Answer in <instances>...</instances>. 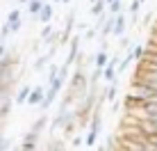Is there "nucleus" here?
<instances>
[{"label":"nucleus","instance_id":"nucleus-1","mask_svg":"<svg viewBox=\"0 0 157 151\" xmlns=\"http://www.w3.org/2000/svg\"><path fill=\"white\" fill-rule=\"evenodd\" d=\"M128 94L134 96L137 101H150V99H155V89L146 87V85L137 83V80H132V83H130V92H128Z\"/></svg>","mask_w":157,"mask_h":151},{"label":"nucleus","instance_id":"nucleus-2","mask_svg":"<svg viewBox=\"0 0 157 151\" xmlns=\"http://www.w3.org/2000/svg\"><path fill=\"white\" fill-rule=\"evenodd\" d=\"M66 23H64V30H62V39H59V46H68L71 44V39H73V30H78V23H75V12H68L66 18Z\"/></svg>","mask_w":157,"mask_h":151},{"label":"nucleus","instance_id":"nucleus-3","mask_svg":"<svg viewBox=\"0 0 157 151\" xmlns=\"http://www.w3.org/2000/svg\"><path fill=\"white\" fill-rule=\"evenodd\" d=\"M80 44H82V35H73V39H71V44H68V55H66V60H64V64L66 67H73L75 62L80 60Z\"/></svg>","mask_w":157,"mask_h":151},{"label":"nucleus","instance_id":"nucleus-4","mask_svg":"<svg viewBox=\"0 0 157 151\" xmlns=\"http://www.w3.org/2000/svg\"><path fill=\"white\" fill-rule=\"evenodd\" d=\"M46 92H48V85H36L34 89H32L30 99H28V105L32 108H39L43 103V99H46Z\"/></svg>","mask_w":157,"mask_h":151},{"label":"nucleus","instance_id":"nucleus-5","mask_svg":"<svg viewBox=\"0 0 157 151\" xmlns=\"http://www.w3.org/2000/svg\"><path fill=\"white\" fill-rule=\"evenodd\" d=\"M7 23H9V28H12V35L18 32L21 25H23V12H21V9H12V12L7 14Z\"/></svg>","mask_w":157,"mask_h":151},{"label":"nucleus","instance_id":"nucleus-6","mask_svg":"<svg viewBox=\"0 0 157 151\" xmlns=\"http://www.w3.org/2000/svg\"><path fill=\"white\" fill-rule=\"evenodd\" d=\"M48 121H50V117H48V112H41V115L36 117V119H34V124H32V126L28 128V131H32V133H39V135H41V133L46 131Z\"/></svg>","mask_w":157,"mask_h":151},{"label":"nucleus","instance_id":"nucleus-7","mask_svg":"<svg viewBox=\"0 0 157 151\" xmlns=\"http://www.w3.org/2000/svg\"><path fill=\"white\" fill-rule=\"evenodd\" d=\"M128 23H130V21H125V14H118V16H116V23H114V37H116V39L125 37Z\"/></svg>","mask_w":157,"mask_h":151},{"label":"nucleus","instance_id":"nucleus-8","mask_svg":"<svg viewBox=\"0 0 157 151\" xmlns=\"http://www.w3.org/2000/svg\"><path fill=\"white\" fill-rule=\"evenodd\" d=\"M57 96H59V92H57V89L48 87V92H46V99H43V103L39 105V108H41V112H48V110H50V105L57 101Z\"/></svg>","mask_w":157,"mask_h":151},{"label":"nucleus","instance_id":"nucleus-9","mask_svg":"<svg viewBox=\"0 0 157 151\" xmlns=\"http://www.w3.org/2000/svg\"><path fill=\"white\" fill-rule=\"evenodd\" d=\"M32 89H34V87H30V85H23V87H18V92H16V96H14V101H16L18 105L28 103V99H30V94H32Z\"/></svg>","mask_w":157,"mask_h":151},{"label":"nucleus","instance_id":"nucleus-10","mask_svg":"<svg viewBox=\"0 0 157 151\" xmlns=\"http://www.w3.org/2000/svg\"><path fill=\"white\" fill-rule=\"evenodd\" d=\"M46 2L48 0H30L28 2V14L32 16V18H39V14H41V9H43Z\"/></svg>","mask_w":157,"mask_h":151},{"label":"nucleus","instance_id":"nucleus-11","mask_svg":"<svg viewBox=\"0 0 157 151\" xmlns=\"http://www.w3.org/2000/svg\"><path fill=\"white\" fill-rule=\"evenodd\" d=\"M52 16H55V12H52V2H46L43 9H41V14H39V21L43 25H48V23H52Z\"/></svg>","mask_w":157,"mask_h":151},{"label":"nucleus","instance_id":"nucleus-12","mask_svg":"<svg viewBox=\"0 0 157 151\" xmlns=\"http://www.w3.org/2000/svg\"><path fill=\"white\" fill-rule=\"evenodd\" d=\"M102 92H105V99L109 101V103H114L116 94H118V80H116V83H107V87L102 89Z\"/></svg>","mask_w":157,"mask_h":151},{"label":"nucleus","instance_id":"nucleus-13","mask_svg":"<svg viewBox=\"0 0 157 151\" xmlns=\"http://www.w3.org/2000/svg\"><path fill=\"white\" fill-rule=\"evenodd\" d=\"M14 96H16V94H14L12 87H0V108L7 105V103H12Z\"/></svg>","mask_w":157,"mask_h":151},{"label":"nucleus","instance_id":"nucleus-14","mask_svg":"<svg viewBox=\"0 0 157 151\" xmlns=\"http://www.w3.org/2000/svg\"><path fill=\"white\" fill-rule=\"evenodd\" d=\"M123 9H125V0H114V2L107 5V12H109V16H118V14H123Z\"/></svg>","mask_w":157,"mask_h":151},{"label":"nucleus","instance_id":"nucleus-15","mask_svg":"<svg viewBox=\"0 0 157 151\" xmlns=\"http://www.w3.org/2000/svg\"><path fill=\"white\" fill-rule=\"evenodd\" d=\"M109 60H112V57L107 55V51H100V48H98V51H96V64H94V67L105 69L107 64H109Z\"/></svg>","mask_w":157,"mask_h":151},{"label":"nucleus","instance_id":"nucleus-16","mask_svg":"<svg viewBox=\"0 0 157 151\" xmlns=\"http://www.w3.org/2000/svg\"><path fill=\"white\" fill-rule=\"evenodd\" d=\"M43 151H66V147H64V140H57V137H52L50 142L46 144V149Z\"/></svg>","mask_w":157,"mask_h":151},{"label":"nucleus","instance_id":"nucleus-17","mask_svg":"<svg viewBox=\"0 0 157 151\" xmlns=\"http://www.w3.org/2000/svg\"><path fill=\"white\" fill-rule=\"evenodd\" d=\"M105 9H107V2H105V0H98V2L91 5V16H96V18H98L100 14H105Z\"/></svg>","mask_w":157,"mask_h":151},{"label":"nucleus","instance_id":"nucleus-18","mask_svg":"<svg viewBox=\"0 0 157 151\" xmlns=\"http://www.w3.org/2000/svg\"><path fill=\"white\" fill-rule=\"evenodd\" d=\"M59 69H62L59 64H50V67H48V76H46V83H48V85H50L52 80L59 76Z\"/></svg>","mask_w":157,"mask_h":151},{"label":"nucleus","instance_id":"nucleus-19","mask_svg":"<svg viewBox=\"0 0 157 151\" xmlns=\"http://www.w3.org/2000/svg\"><path fill=\"white\" fill-rule=\"evenodd\" d=\"M39 149V142H32V140H23L21 142V151H36Z\"/></svg>","mask_w":157,"mask_h":151},{"label":"nucleus","instance_id":"nucleus-20","mask_svg":"<svg viewBox=\"0 0 157 151\" xmlns=\"http://www.w3.org/2000/svg\"><path fill=\"white\" fill-rule=\"evenodd\" d=\"M9 112H12V103H7V105H2V108H0V126H2V124L7 121Z\"/></svg>","mask_w":157,"mask_h":151},{"label":"nucleus","instance_id":"nucleus-21","mask_svg":"<svg viewBox=\"0 0 157 151\" xmlns=\"http://www.w3.org/2000/svg\"><path fill=\"white\" fill-rule=\"evenodd\" d=\"M9 149H12V140L5 133H0V151H9Z\"/></svg>","mask_w":157,"mask_h":151},{"label":"nucleus","instance_id":"nucleus-22","mask_svg":"<svg viewBox=\"0 0 157 151\" xmlns=\"http://www.w3.org/2000/svg\"><path fill=\"white\" fill-rule=\"evenodd\" d=\"M141 0H130V5H128V12L130 14H139V9H141Z\"/></svg>","mask_w":157,"mask_h":151},{"label":"nucleus","instance_id":"nucleus-23","mask_svg":"<svg viewBox=\"0 0 157 151\" xmlns=\"http://www.w3.org/2000/svg\"><path fill=\"white\" fill-rule=\"evenodd\" d=\"M9 35H12V28H9V23L5 21V23H2V28H0V41H5Z\"/></svg>","mask_w":157,"mask_h":151},{"label":"nucleus","instance_id":"nucleus-24","mask_svg":"<svg viewBox=\"0 0 157 151\" xmlns=\"http://www.w3.org/2000/svg\"><path fill=\"white\" fill-rule=\"evenodd\" d=\"M130 39H132V37H121V41H118V46H121L123 48V51H125V48H132V41H130Z\"/></svg>","mask_w":157,"mask_h":151},{"label":"nucleus","instance_id":"nucleus-25","mask_svg":"<svg viewBox=\"0 0 157 151\" xmlns=\"http://www.w3.org/2000/svg\"><path fill=\"white\" fill-rule=\"evenodd\" d=\"M150 23H153V12H148V14L144 16V21H141V28H153Z\"/></svg>","mask_w":157,"mask_h":151},{"label":"nucleus","instance_id":"nucleus-26","mask_svg":"<svg viewBox=\"0 0 157 151\" xmlns=\"http://www.w3.org/2000/svg\"><path fill=\"white\" fill-rule=\"evenodd\" d=\"M96 32H98V28H86V30H84V39L91 41V39L96 37Z\"/></svg>","mask_w":157,"mask_h":151},{"label":"nucleus","instance_id":"nucleus-27","mask_svg":"<svg viewBox=\"0 0 157 151\" xmlns=\"http://www.w3.org/2000/svg\"><path fill=\"white\" fill-rule=\"evenodd\" d=\"M71 147H73V149H78V147H82V133H80V135H75V137H73V142H71Z\"/></svg>","mask_w":157,"mask_h":151},{"label":"nucleus","instance_id":"nucleus-28","mask_svg":"<svg viewBox=\"0 0 157 151\" xmlns=\"http://www.w3.org/2000/svg\"><path fill=\"white\" fill-rule=\"evenodd\" d=\"M144 151H157V144H153L150 140H146V144H144Z\"/></svg>","mask_w":157,"mask_h":151},{"label":"nucleus","instance_id":"nucleus-29","mask_svg":"<svg viewBox=\"0 0 157 151\" xmlns=\"http://www.w3.org/2000/svg\"><path fill=\"white\" fill-rule=\"evenodd\" d=\"M130 25H141L139 23V14H130Z\"/></svg>","mask_w":157,"mask_h":151},{"label":"nucleus","instance_id":"nucleus-30","mask_svg":"<svg viewBox=\"0 0 157 151\" xmlns=\"http://www.w3.org/2000/svg\"><path fill=\"white\" fill-rule=\"evenodd\" d=\"M144 60H148L150 64H155V67H157V53H153V55H146Z\"/></svg>","mask_w":157,"mask_h":151},{"label":"nucleus","instance_id":"nucleus-31","mask_svg":"<svg viewBox=\"0 0 157 151\" xmlns=\"http://www.w3.org/2000/svg\"><path fill=\"white\" fill-rule=\"evenodd\" d=\"M82 30H86V23L82 21V23H78V32H82Z\"/></svg>","mask_w":157,"mask_h":151},{"label":"nucleus","instance_id":"nucleus-32","mask_svg":"<svg viewBox=\"0 0 157 151\" xmlns=\"http://www.w3.org/2000/svg\"><path fill=\"white\" fill-rule=\"evenodd\" d=\"M9 151H21V144H16V147H12Z\"/></svg>","mask_w":157,"mask_h":151},{"label":"nucleus","instance_id":"nucleus-33","mask_svg":"<svg viewBox=\"0 0 157 151\" xmlns=\"http://www.w3.org/2000/svg\"><path fill=\"white\" fill-rule=\"evenodd\" d=\"M16 2H18V5H25V2H30V0H16Z\"/></svg>","mask_w":157,"mask_h":151},{"label":"nucleus","instance_id":"nucleus-34","mask_svg":"<svg viewBox=\"0 0 157 151\" xmlns=\"http://www.w3.org/2000/svg\"><path fill=\"white\" fill-rule=\"evenodd\" d=\"M73 2V0H62V5H71Z\"/></svg>","mask_w":157,"mask_h":151},{"label":"nucleus","instance_id":"nucleus-35","mask_svg":"<svg viewBox=\"0 0 157 151\" xmlns=\"http://www.w3.org/2000/svg\"><path fill=\"white\" fill-rule=\"evenodd\" d=\"M57 2H59V5H62V0H52V5H57Z\"/></svg>","mask_w":157,"mask_h":151},{"label":"nucleus","instance_id":"nucleus-36","mask_svg":"<svg viewBox=\"0 0 157 151\" xmlns=\"http://www.w3.org/2000/svg\"><path fill=\"white\" fill-rule=\"evenodd\" d=\"M89 2H91V5H94V2H98V0H89Z\"/></svg>","mask_w":157,"mask_h":151},{"label":"nucleus","instance_id":"nucleus-37","mask_svg":"<svg viewBox=\"0 0 157 151\" xmlns=\"http://www.w3.org/2000/svg\"><path fill=\"white\" fill-rule=\"evenodd\" d=\"M141 2H146V0H141Z\"/></svg>","mask_w":157,"mask_h":151}]
</instances>
